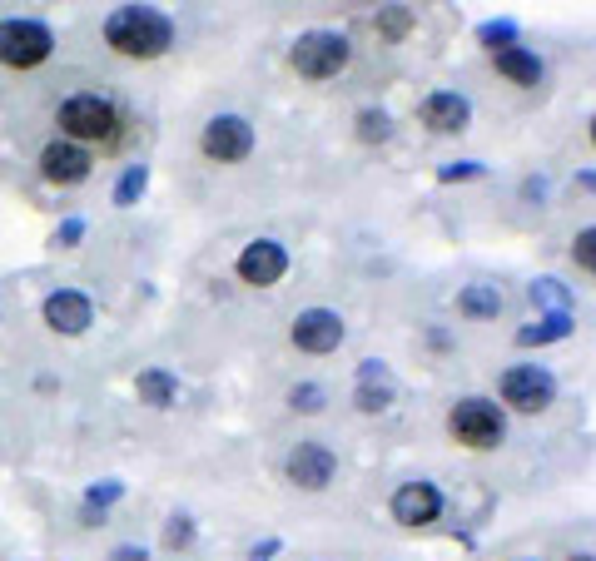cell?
<instances>
[{
	"mask_svg": "<svg viewBox=\"0 0 596 561\" xmlns=\"http://www.w3.org/2000/svg\"><path fill=\"white\" fill-rule=\"evenodd\" d=\"M447 432H452V442H462V447H472V452H492V447H502V437H507V418H502V408L487 403V398H462V403L447 413Z\"/></svg>",
	"mask_w": 596,
	"mask_h": 561,
	"instance_id": "obj_3",
	"label": "cell"
},
{
	"mask_svg": "<svg viewBox=\"0 0 596 561\" xmlns=\"http://www.w3.org/2000/svg\"><path fill=\"white\" fill-rule=\"evenodd\" d=\"M438 512H443V492L433 482H403L393 492V522L403 527H428L438 522Z\"/></svg>",
	"mask_w": 596,
	"mask_h": 561,
	"instance_id": "obj_10",
	"label": "cell"
},
{
	"mask_svg": "<svg viewBox=\"0 0 596 561\" xmlns=\"http://www.w3.org/2000/svg\"><path fill=\"white\" fill-rule=\"evenodd\" d=\"M408 25H413V20H408V10H388V15H383V20H378V30H383V35H388V40H398V35H403V30H408Z\"/></svg>",
	"mask_w": 596,
	"mask_h": 561,
	"instance_id": "obj_26",
	"label": "cell"
},
{
	"mask_svg": "<svg viewBox=\"0 0 596 561\" xmlns=\"http://www.w3.org/2000/svg\"><path fill=\"white\" fill-rule=\"evenodd\" d=\"M477 174H482V164L462 159V164H447V169L438 174V179H443V184H457V179H477Z\"/></svg>",
	"mask_w": 596,
	"mask_h": 561,
	"instance_id": "obj_28",
	"label": "cell"
},
{
	"mask_svg": "<svg viewBox=\"0 0 596 561\" xmlns=\"http://www.w3.org/2000/svg\"><path fill=\"white\" fill-rule=\"evenodd\" d=\"M323 403H328V398H323V388H318V383H298L294 393H289V408H294V413H308V418H313V413H323Z\"/></svg>",
	"mask_w": 596,
	"mask_h": 561,
	"instance_id": "obj_23",
	"label": "cell"
},
{
	"mask_svg": "<svg viewBox=\"0 0 596 561\" xmlns=\"http://www.w3.org/2000/svg\"><path fill=\"white\" fill-rule=\"evenodd\" d=\"M467 120H472V105L462 95H452V90H438V95L423 100V125L438 130V135H462Z\"/></svg>",
	"mask_w": 596,
	"mask_h": 561,
	"instance_id": "obj_14",
	"label": "cell"
},
{
	"mask_svg": "<svg viewBox=\"0 0 596 561\" xmlns=\"http://www.w3.org/2000/svg\"><path fill=\"white\" fill-rule=\"evenodd\" d=\"M284 472H289V482L303 487V492H323V487L333 482V472H338V457H333L323 442H298L294 452H289V462H284Z\"/></svg>",
	"mask_w": 596,
	"mask_h": 561,
	"instance_id": "obj_8",
	"label": "cell"
},
{
	"mask_svg": "<svg viewBox=\"0 0 596 561\" xmlns=\"http://www.w3.org/2000/svg\"><path fill=\"white\" fill-rule=\"evenodd\" d=\"M274 552H279V542H264V547H254L249 557H254V561H269V557H274Z\"/></svg>",
	"mask_w": 596,
	"mask_h": 561,
	"instance_id": "obj_32",
	"label": "cell"
},
{
	"mask_svg": "<svg viewBox=\"0 0 596 561\" xmlns=\"http://www.w3.org/2000/svg\"><path fill=\"white\" fill-rule=\"evenodd\" d=\"M80 239H85V224H80V219H70V224H65L60 234H55V244H65V249H75Z\"/></svg>",
	"mask_w": 596,
	"mask_h": 561,
	"instance_id": "obj_30",
	"label": "cell"
},
{
	"mask_svg": "<svg viewBox=\"0 0 596 561\" xmlns=\"http://www.w3.org/2000/svg\"><path fill=\"white\" fill-rule=\"evenodd\" d=\"M135 393H140V403H149V408H169V403L179 398V383H174V373H164V368H145V373L135 378Z\"/></svg>",
	"mask_w": 596,
	"mask_h": 561,
	"instance_id": "obj_18",
	"label": "cell"
},
{
	"mask_svg": "<svg viewBox=\"0 0 596 561\" xmlns=\"http://www.w3.org/2000/svg\"><path fill=\"white\" fill-rule=\"evenodd\" d=\"M55 125H60L65 140H75V144H110L120 135V115H115V105L100 100V95H70V100L60 105Z\"/></svg>",
	"mask_w": 596,
	"mask_h": 561,
	"instance_id": "obj_2",
	"label": "cell"
},
{
	"mask_svg": "<svg viewBox=\"0 0 596 561\" xmlns=\"http://www.w3.org/2000/svg\"><path fill=\"white\" fill-rule=\"evenodd\" d=\"M90 149L75 140H55L45 144V154H40V174L50 179V184H60V189H70V184H85L90 179Z\"/></svg>",
	"mask_w": 596,
	"mask_h": 561,
	"instance_id": "obj_9",
	"label": "cell"
},
{
	"mask_svg": "<svg viewBox=\"0 0 596 561\" xmlns=\"http://www.w3.org/2000/svg\"><path fill=\"white\" fill-rule=\"evenodd\" d=\"M194 542V522L189 517H169V527H164V547L169 552H184Z\"/></svg>",
	"mask_w": 596,
	"mask_h": 561,
	"instance_id": "obj_25",
	"label": "cell"
},
{
	"mask_svg": "<svg viewBox=\"0 0 596 561\" xmlns=\"http://www.w3.org/2000/svg\"><path fill=\"white\" fill-rule=\"evenodd\" d=\"M45 323H50L55 333L75 338V333H85V328L95 323V308H90V298H85V293L60 288V293H50V298H45Z\"/></svg>",
	"mask_w": 596,
	"mask_h": 561,
	"instance_id": "obj_13",
	"label": "cell"
},
{
	"mask_svg": "<svg viewBox=\"0 0 596 561\" xmlns=\"http://www.w3.org/2000/svg\"><path fill=\"white\" fill-rule=\"evenodd\" d=\"M457 313H462V318H497V313H502L497 283H467V288L457 293Z\"/></svg>",
	"mask_w": 596,
	"mask_h": 561,
	"instance_id": "obj_17",
	"label": "cell"
},
{
	"mask_svg": "<svg viewBox=\"0 0 596 561\" xmlns=\"http://www.w3.org/2000/svg\"><path fill=\"white\" fill-rule=\"evenodd\" d=\"M572 561H592V557H572Z\"/></svg>",
	"mask_w": 596,
	"mask_h": 561,
	"instance_id": "obj_34",
	"label": "cell"
},
{
	"mask_svg": "<svg viewBox=\"0 0 596 561\" xmlns=\"http://www.w3.org/2000/svg\"><path fill=\"white\" fill-rule=\"evenodd\" d=\"M567 333H572V313H552V318H542L537 328H522L517 343H522V348H542V343H557V338H567Z\"/></svg>",
	"mask_w": 596,
	"mask_h": 561,
	"instance_id": "obj_19",
	"label": "cell"
},
{
	"mask_svg": "<svg viewBox=\"0 0 596 561\" xmlns=\"http://www.w3.org/2000/svg\"><path fill=\"white\" fill-rule=\"evenodd\" d=\"M105 40H110V50H120L130 60H159L174 45V25L154 5H120L105 20Z\"/></svg>",
	"mask_w": 596,
	"mask_h": 561,
	"instance_id": "obj_1",
	"label": "cell"
},
{
	"mask_svg": "<svg viewBox=\"0 0 596 561\" xmlns=\"http://www.w3.org/2000/svg\"><path fill=\"white\" fill-rule=\"evenodd\" d=\"M199 149H204L214 164H239V159H249V149H254V125L239 120V115H219V120L204 125Z\"/></svg>",
	"mask_w": 596,
	"mask_h": 561,
	"instance_id": "obj_7",
	"label": "cell"
},
{
	"mask_svg": "<svg viewBox=\"0 0 596 561\" xmlns=\"http://www.w3.org/2000/svg\"><path fill=\"white\" fill-rule=\"evenodd\" d=\"M145 184H149V169H145V164H130V169H125V179L115 184V204H120V209H130V204L145 194Z\"/></svg>",
	"mask_w": 596,
	"mask_h": 561,
	"instance_id": "obj_20",
	"label": "cell"
},
{
	"mask_svg": "<svg viewBox=\"0 0 596 561\" xmlns=\"http://www.w3.org/2000/svg\"><path fill=\"white\" fill-rule=\"evenodd\" d=\"M532 303H547V308L567 313V308H572V293H567V288H557V279H537V283H532Z\"/></svg>",
	"mask_w": 596,
	"mask_h": 561,
	"instance_id": "obj_22",
	"label": "cell"
},
{
	"mask_svg": "<svg viewBox=\"0 0 596 561\" xmlns=\"http://www.w3.org/2000/svg\"><path fill=\"white\" fill-rule=\"evenodd\" d=\"M552 398H557V378L547 368L527 363V368H507L502 373V403H512L517 413H547Z\"/></svg>",
	"mask_w": 596,
	"mask_h": 561,
	"instance_id": "obj_6",
	"label": "cell"
},
{
	"mask_svg": "<svg viewBox=\"0 0 596 561\" xmlns=\"http://www.w3.org/2000/svg\"><path fill=\"white\" fill-rule=\"evenodd\" d=\"M477 40H482L487 50H502V45L517 40V25H512V20H487V25L477 30Z\"/></svg>",
	"mask_w": 596,
	"mask_h": 561,
	"instance_id": "obj_24",
	"label": "cell"
},
{
	"mask_svg": "<svg viewBox=\"0 0 596 561\" xmlns=\"http://www.w3.org/2000/svg\"><path fill=\"white\" fill-rule=\"evenodd\" d=\"M55 50V35L40 20H0V65L10 70H35Z\"/></svg>",
	"mask_w": 596,
	"mask_h": 561,
	"instance_id": "obj_5",
	"label": "cell"
},
{
	"mask_svg": "<svg viewBox=\"0 0 596 561\" xmlns=\"http://www.w3.org/2000/svg\"><path fill=\"white\" fill-rule=\"evenodd\" d=\"M115 561H145V547H120Z\"/></svg>",
	"mask_w": 596,
	"mask_h": 561,
	"instance_id": "obj_31",
	"label": "cell"
},
{
	"mask_svg": "<svg viewBox=\"0 0 596 561\" xmlns=\"http://www.w3.org/2000/svg\"><path fill=\"white\" fill-rule=\"evenodd\" d=\"M120 492H125L120 482H105V487H90V507H100V512H105L110 502H120Z\"/></svg>",
	"mask_w": 596,
	"mask_h": 561,
	"instance_id": "obj_29",
	"label": "cell"
},
{
	"mask_svg": "<svg viewBox=\"0 0 596 561\" xmlns=\"http://www.w3.org/2000/svg\"><path fill=\"white\" fill-rule=\"evenodd\" d=\"M353 403H358V413H383L393 403V383H388V373L378 363H363L358 388H353Z\"/></svg>",
	"mask_w": 596,
	"mask_h": 561,
	"instance_id": "obj_16",
	"label": "cell"
},
{
	"mask_svg": "<svg viewBox=\"0 0 596 561\" xmlns=\"http://www.w3.org/2000/svg\"><path fill=\"white\" fill-rule=\"evenodd\" d=\"M289 274V254H284V244H274V239H254L244 254H239V279L254 283V288H269V283H279Z\"/></svg>",
	"mask_w": 596,
	"mask_h": 561,
	"instance_id": "obj_12",
	"label": "cell"
},
{
	"mask_svg": "<svg viewBox=\"0 0 596 561\" xmlns=\"http://www.w3.org/2000/svg\"><path fill=\"white\" fill-rule=\"evenodd\" d=\"M388 135H393V120H388L383 110H363V115H358V140L363 144H383Z\"/></svg>",
	"mask_w": 596,
	"mask_h": 561,
	"instance_id": "obj_21",
	"label": "cell"
},
{
	"mask_svg": "<svg viewBox=\"0 0 596 561\" xmlns=\"http://www.w3.org/2000/svg\"><path fill=\"white\" fill-rule=\"evenodd\" d=\"M492 65H497L512 85H522V90L542 85V60H537L532 50H522V45H502V50H492Z\"/></svg>",
	"mask_w": 596,
	"mask_h": 561,
	"instance_id": "obj_15",
	"label": "cell"
},
{
	"mask_svg": "<svg viewBox=\"0 0 596 561\" xmlns=\"http://www.w3.org/2000/svg\"><path fill=\"white\" fill-rule=\"evenodd\" d=\"M343 343V318L333 308H308L294 318V348L303 353H333Z\"/></svg>",
	"mask_w": 596,
	"mask_h": 561,
	"instance_id": "obj_11",
	"label": "cell"
},
{
	"mask_svg": "<svg viewBox=\"0 0 596 561\" xmlns=\"http://www.w3.org/2000/svg\"><path fill=\"white\" fill-rule=\"evenodd\" d=\"M289 60H294V70L303 80H333L338 70H348L353 45H348V35H338V30H308V35H298Z\"/></svg>",
	"mask_w": 596,
	"mask_h": 561,
	"instance_id": "obj_4",
	"label": "cell"
},
{
	"mask_svg": "<svg viewBox=\"0 0 596 561\" xmlns=\"http://www.w3.org/2000/svg\"><path fill=\"white\" fill-rule=\"evenodd\" d=\"M522 194H527V199H542V194H547V184H542V179H527V189H522Z\"/></svg>",
	"mask_w": 596,
	"mask_h": 561,
	"instance_id": "obj_33",
	"label": "cell"
},
{
	"mask_svg": "<svg viewBox=\"0 0 596 561\" xmlns=\"http://www.w3.org/2000/svg\"><path fill=\"white\" fill-rule=\"evenodd\" d=\"M592 244H596V234H592V229H582V234H577V264H582L587 274L596 269V249H592Z\"/></svg>",
	"mask_w": 596,
	"mask_h": 561,
	"instance_id": "obj_27",
	"label": "cell"
}]
</instances>
